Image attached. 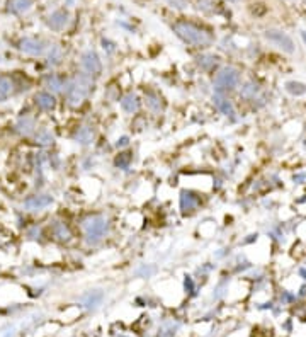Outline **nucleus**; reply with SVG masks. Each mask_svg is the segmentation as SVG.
I'll use <instances>...</instances> for the list:
<instances>
[{
    "label": "nucleus",
    "instance_id": "obj_1",
    "mask_svg": "<svg viewBox=\"0 0 306 337\" xmlns=\"http://www.w3.org/2000/svg\"><path fill=\"white\" fill-rule=\"evenodd\" d=\"M174 32L184 43L194 46V48H206L213 43V36L210 31L202 29L201 26L189 21H177L174 24Z\"/></svg>",
    "mask_w": 306,
    "mask_h": 337
},
{
    "label": "nucleus",
    "instance_id": "obj_2",
    "mask_svg": "<svg viewBox=\"0 0 306 337\" xmlns=\"http://www.w3.org/2000/svg\"><path fill=\"white\" fill-rule=\"evenodd\" d=\"M92 91H94V77L87 73H77L70 82H67V89L63 94L68 104L72 107H78L90 96Z\"/></svg>",
    "mask_w": 306,
    "mask_h": 337
},
{
    "label": "nucleus",
    "instance_id": "obj_3",
    "mask_svg": "<svg viewBox=\"0 0 306 337\" xmlns=\"http://www.w3.org/2000/svg\"><path fill=\"white\" fill-rule=\"evenodd\" d=\"M82 230L89 243H99L108 232V220L102 215H90L82 222Z\"/></svg>",
    "mask_w": 306,
    "mask_h": 337
},
{
    "label": "nucleus",
    "instance_id": "obj_4",
    "mask_svg": "<svg viewBox=\"0 0 306 337\" xmlns=\"http://www.w3.org/2000/svg\"><path fill=\"white\" fill-rule=\"evenodd\" d=\"M238 80H240V73L235 68L231 67L221 68L215 77V89L218 94H223L238 86Z\"/></svg>",
    "mask_w": 306,
    "mask_h": 337
},
{
    "label": "nucleus",
    "instance_id": "obj_5",
    "mask_svg": "<svg viewBox=\"0 0 306 337\" xmlns=\"http://www.w3.org/2000/svg\"><path fill=\"white\" fill-rule=\"evenodd\" d=\"M19 50L29 56H43L49 50V46L39 37H22L19 41Z\"/></svg>",
    "mask_w": 306,
    "mask_h": 337
},
{
    "label": "nucleus",
    "instance_id": "obj_6",
    "mask_svg": "<svg viewBox=\"0 0 306 337\" xmlns=\"http://www.w3.org/2000/svg\"><path fill=\"white\" fill-rule=\"evenodd\" d=\"M80 65H82L83 73L90 75V77H99L102 73V62L99 55H97L94 50H89L82 55Z\"/></svg>",
    "mask_w": 306,
    "mask_h": 337
},
{
    "label": "nucleus",
    "instance_id": "obj_7",
    "mask_svg": "<svg viewBox=\"0 0 306 337\" xmlns=\"http://www.w3.org/2000/svg\"><path fill=\"white\" fill-rule=\"evenodd\" d=\"M266 37L271 43H274L276 46H279L281 50L287 51V53H293L294 51V43L293 39H291L289 36L286 34V32L282 31H277V29H271L266 32Z\"/></svg>",
    "mask_w": 306,
    "mask_h": 337
},
{
    "label": "nucleus",
    "instance_id": "obj_8",
    "mask_svg": "<svg viewBox=\"0 0 306 337\" xmlns=\"http://www.w3.org/2000/svg\"><path fill=\"white\" fill-rule=\"evenodd\" d=\"M55 203L53 196L49 194H32L24 201V208L27 212H41Z\"/></svg>",
    "mask_w": 306,
    "mask_h": 337
},
{
    "label": "nucleus",
    "instance_id": "obj_9",
    "mask_svg": "<svg viewBox=\"0 0 306 337\" xmlns=\"http://www.w3.org/2000/svg\"><path fill=\"white\" fill-rule=\"evenodd\" d=\"M199 204H201V196L197 193H194V191H182L180 193V209L184 213L196 212Z\"/></svg>",
    "mask_w": 306,
    "mask_h": 337
},
{
    "label": "nucleus",
    "instance_id": "obj_10",
    "mask_svg": "<svg viewBox=\"0 0 306 337\" xmlns=\"http://www.w3.org/2000/svg\"><path fill=\"white\" fill-rule=\"evenodd\" d=\"M34 102H36V106H38V109L44 111V112H49L57 107V97H55V94H51L48 91L36 92Z\"/></svg>",
    "mask_w": 306,
    "mask_h": 337
},
{
    "label": "nucleus",
    "instance_id": "obj_11",
    "mask_svg": "<svg viewBox=\"0 0 306 337\" xmlns=\"http://www.w3.org/2000/svg\"><path fill=\"white\" fill-rule=\"evenodd\" d=\"M68 19H70V16H68L67 11H55L48 19H46V24H48L49 29H53V31H62V29H65V26L68 24Z\"/></svg>",
    "mask_w": 306,
    "mask_h": 337
},
{
    "label": "nucleus",
    "instance_id": "obj_12",
    "mask_svg": "<svg viewBox=\"0 0 306 337\" xmlns=\"http://www.w3.org/2000/svg\"><path fill=\"white\" fill-rule=\"evenodd\" d=\"M44 87L51 94H62L67 89V80L63 77H60L58 73H49L44 78Z\"/></svg>",
    "mask_w": 306,
    "mask_h": 337
},
{
    "label": "nucleus",
    "instance_id": "obj_13",
    "mask_svg": "<svg viewBox=\"0 0 306 337\" xmlns=\"http://www.w3.org/2000/svg\"><path fill=\"white\" fill-rule=\"evenodd\" d=\"M51 235H53L55 240L62 242V243H67L72 240V230L70 227H68L65 222H57L53 223V227H51Z\"/></svg>",
    "mask_w": 306,
    "mask_h": 337
},
{
    "label": "nucleus",
    "instance_id": "obj_14",
    "mask_svg": "<svg viewBox=\"0 0 306 337\" xmlns=\"http://www.w3.org/2000/svg\"><path fill=\"white\" fill-rule=\"evenodd\" d=\"M16 131L22 137H29L36 131V119L32 118V116H24V118H21L17 121L16 124Z\"/></svg>",
    "mask_w": 306,
    "mask_h": 337
},
{
    "label": "nucleus",
    "instance_id": "obj_15",
    "mask_svg": "<svg viewBox=\"0 0 306 337\" xmlns=\"http://www.w3.org/2000/svg\"><path fill=\"white\" fill-rule=\"evenodd\" d=\"M140 106H141V101L140 97L136 96V94H126V96L121 99V107L124 112H128V114H134V112L140 111Z\"/></svg>",
    "mask_w": 306,
    "mask_h": 337
},
{
    "label": "nucleus",
    "instance_id": "obj_16",
    "mask_svg": "<svg viewBox=\"0 0 306 337\" xmlns=\"http://www.w3.org/2000/svg\"><path fill=\"white\" fill-rule=\"evenodd\" d=\"M73 138H75V142L80 143V145H90L92 142H94L95 133H94V130H92L90 126H80V128L75 131Z\"/></svg>",
    "mask_w": 306,
    "mask_h": 337
},
{
    "label": "nucleus",
    "instance_id": "obj_17",
    "mask_svg": "<svg viewBox=\"0 0 306 337\" xmlns=\"http://www.w3.org/2000/svg\"><path fill=\"white\" fill-rule=\"evenodd\" d=\"M16 87H14V80L9 75H0V102L7 101L12 96Z\"/></svg>",
    "mask_w": 306,
    "mask_h": 337
},
{
    "label": "nucleus",
    "instance_id": "obj_18",
    "mask_svg": "<svg viewBox=\"0 0 306 337\" xmlns=\"http://www.w3.org/2000/svg\"><path fill=\"white\" fill-rule=\"evenodd\" d=\"M145 104L150 109L153 114H159L164 109V102H162V97L157 92H146L145 94Z\"/></svg>",
    "mask_w": 306,
    "mask_h": 337
},
{
    "label": "nucleus",
    "instance_id": "obj_19",
    "mask_svg": "<svg viewBox=\"0 0 306 337\" xmlns=\"http://www.w3.org/2000/svg\"><path fill=\"white\" fill-rule=\"evenodd\" d=\"M53 140H55L53 133H51L49 130H46V128L38 130V133L34 135V142L38 143V145H41V147H48V145H53Z\"/></svg>",
    "mask_w": 306,
    "mask_h": 337
},
{
    "label": "nucleus",
    "instance_id": "obj_20",
    "mask_svg": "<svg viewBox=\"0 0 306 337\" xmlns=\"http://www.w3.org/2000/svg\"><path fill=\"white\" fill-rule=\"evenodd\" d=\"M31 6H32V0H12V2L9 4V12L22 14L29 11Z\"/></svg>",
    "mask_w": 306,
    "mask_h": 337
},
{
    "label": "nucleus",
    "instance_id": "obj_21",
    "mask_svg": "<svg viewBox=\"0 0 306 337\" xmlns=\"http://www.w3.org/2000/svg\"><path fill=\"white\" fill-rule=\"evenodd\" d=\"M62 60H63L62 48H60L58 45L49 46V50H48V65H51V67H57V65L62 63Z\"/></svg>",
    "mask_w": 306,
    "mask_h": 337
},
{
    "label": "nucleus",
    "instance_id": "obj_22",
    "mask_svg": "<svg viewBox=\"0 0 306 337\" xmlns=\"http://www.w3.org/2000/svg\"><path fill=\"white\" fill-rule=\"evenodd\" d=\"M197 65L202 70H208V72H211V70H215L216 65H218V56L202 55V56H199V58H197Z\"/></svg>",
    "mask_w": 306,
    "mask_h": 337
},
{
    "label": "nucleus",
    "instance_id": "obj_23",
    "mask_svg": "<svg viewBox=\"0 0 306 337\" xmlns=\"http://www.w3.org/2000/svg\"><path fill=\"white\" fill-rule=\"evenodd\" d=\"M215 104H216V107L220 109L223 114H226V116H231L233 114V106H231V102L230 101H226L221 94H218V96H215Z\"/></svg>",
    "mask_w": 306,
    "mask_h": 337
},
{
    "label": "nucleus",
    "instance_id": "obj_24",
    "mask_svg": "<svg viewBox=\"0 0 306 337\" xmlns=\"http://www.w3.org/2000/svg\"><path fill=\"white\" fill-rule=\"evenodd\" d=\"M131 153L129 152H123V153H119L118 157H116V160H114V163H116V167L118 168H128L129 167V163H131Z\"/></svg>",
    "mask_w": 306,
    "mask_h": 337
},
{
    "label": "nucleus",
    "instance_id": "obj_25",
    "mask_svg": "<svg viewBox=\"0 0 306 337\" xmlns=\"http://www.w3.org/2000/svg\"><path fill=\"white\" fill-rule=\"evenodd\" d=\"M286 87H287V91L293 92V94H303L304 92V87L301 86V83H296V82H289Z\"/></svg>",
    "mask_w": 306,
    "mask_h": 337
},
{
    "label": "nucleus",
    "instance_id": "obj_26",
    "mask_svg": "<svg viewBox=\"0 0 306 337\" xmlns=\"http://www.w3.org/2000/svg\"><path fill=\"white\" fill-rule=\"evenodd\" d=\"M170 2V6L172 7H175V9H185V7H189V0H169Z\"/></svg>",
    "mask_w": 306,
    "mask_h": 337
},
{
    "label": "nucleus",
    "instance_id": "obj_27",
    "mask_svg": "<svg viewBox=\"0 0 306 337\" xmlns=\"http://www.w3.org/2000/svg\"><path fill=\"white\" fill-rule=\"evenodd\" d=\"M129 145V138L128 137H121L118 140V142H116V147L118 148H123V147H128Z\"/></svg>",
    "mask_w": 306,
    "mask_h": 337
},
{
    "label": "nucleus",
    "instance_id": "obj_28",
    "mask_svg": "<svg viewBox=\"0 0 306 337\" xmlns=\"http://www.w3.org/2000/svg\"><path fill=\"white\" fill-rule=\"evenodd\" d=\"M301 36H303V41H304V45H306V31L301 32Z\"/></svg>",
    "mask_w": 306,
    "mask_h": 337
}]
</instances>
